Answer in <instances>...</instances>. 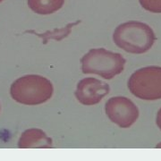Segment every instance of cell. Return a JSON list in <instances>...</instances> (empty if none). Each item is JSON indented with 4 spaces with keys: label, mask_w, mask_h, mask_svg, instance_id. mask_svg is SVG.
Returning <instances> with one entry per match:
<instances>
[{
    "label": "cell",
    "mask_w": 161,
    "mask_h": 161,
    "mask_svg": "<svg viewBox=\"0 0 161 161\" xmlns=\"http://www.w3.org/2000/svg\"><path fill=\"white\" fill-rule=\"evenodd\" d=\"M156 35L147 23L139 21H129L118 25L113 33L116 46L127 53L144 54L154 45Z\"/></svg>",
    "instance_id": "6da1fadb"
},
{
    "label": "cell",
    "mask_w": 161,
    "mask_h": 161,
    "mask_svg": "<svg viewBox=\"0 0 161 161\" xmlns=\"http://www.w3.org/2000/svg\"><path fill=\"white\" fill-rule=\"evenodd\" d=\"M54 92L53 84L47 78L36 75L20 77L13 82L10 94L14 100L23 105L36 106L50 99Z\"/></svg>",
    "instance_id": "7a4b0ae2"
},
{
    "label": "cell",
    "mask_w": 161,
    "mask_h": 161,
    "mask_svg": "<svg viewBox=\"0 0 161 161\" xmlns=\"http://www.w3.org/2000/svg\"><path fill=\"white\" fill-rule=\"evenodd\" d=\"M81 71L86 75H98L104 79L111 80L125 69L126 59L120 53L105 48H92L81 59Z\"/></svg>",
    "instance_id": "3957f363"
},
{
    "label": "cell",
    "mask_w": 161,
    "mask_h": 161,
    "mask_svg": "<svg viewBox=\"0 0 161 161\" xmlns=\"http://www.w3.org/2000/svg\"><path fill=\"white\" fill-rule=\"evenodd\" d=\"M133 96L143 100L161 99V66H146L136 70L128 80Z\"/></svg>",
    "instance_id": "277c9868"
},
{
    "label": "cell",
    "mask_w": 161,
    "mask_h": 161,
    "mask_svg": "<svg viewBox=\"0 0 161 161\" xmlns=\"http://www.w3.org/2000/svg\"><path fill=\"white\" fill-rule=\"evenodd\" d=\"M109 120L120 128H129L137 121L140 115L137 106L126 97L110 98L105 106Z\"/></svg>",
    "instance_id": "5b68a950"
},
{
    "label": "cell",
    "mask_w": 161,
    "mask_h": 161,
    "mask_svg": "<svg viewBox=\"0 0 161 161\" xmlns=\"http://www.w3.org/2000/svg\"><path fill=\"white\" fill-rule=\"evenodd\" d=\"M110 92V87L102 80L88 77L80 80L75 90L77 100L85 106H93L99 103Z\"/></svg>",
    "instance_id": "8992f818"
},
{
    "label": "cell",
    "mask_w": 161,
    "mask_h": 161,
    "mask_svg": "<svg viewBox=\"0 0 161 161\" xmlns=\"http://www.w3.org/2000/svg\"><path fill=\"white\" fill-rule=\"evenodd\" d=\"M20 149H50L53 141L41 129L31 128L22 133L18 141Z\"/></svg>",
    "instance_id": "52a82bcc"
},
{
    "label": "cell",
    "mask_w": 161,
    "mask_h": 161,
    "mask_svg": "<svg viewBox=\"0 0 161 161\" xmlns=\"http://www.w3.org/2000/svg\"><path fill=\"white\" fill-rule=\"evenodd\" d=\"M64 0H28V6L38 14H51L60 10Z\"/></svg>",
    "instance_id": "ba28073f"
},
{
    "label": "cell",
    "mask_w": 161,
    "mask_h": 161,
    "mask_svg": "<svg viewBox=\"0 0 161 161\" xmlns=\"http://www.w3.org/2000/svg\"><path fill=\"white\" fill-rule=\"evenodd\" d=\"M139 2L146 11L161 14V0H139Z\"/></svg>",
    "instance_id": "9c48e42d"
},
{
    "label": "cell",
    "mask_w": 161,
    "mask_h": 161,
    "mask_svg": "<svg viewBox=\"0 0 161 161\" xmlns=\"http://www.w3.org/2000/svg\"><path fill=\"white\" fill-rule=\"evenodd\" d=\"M156 125H158V129L161 131V108L157 113V116H156Z\"/></svg>",
    "instance_id": "30bf717a"
},
{
    "label": "cell",
    "mask_w": 161,
    "mask_h": 161,
    "mask_svg": "<svg viewBox=\"0 0 161 161\" xmlns=\"http://www.w3.org/2000/svg\"><path fill=\"white\" fill-rule=\"evenodd\" d=\"M156 148H157V149H161V142H159L158 144H157Z\"/></svg>",
    "instance_id": "8fae6325"
},
{
    "label": "cell",
    "mask_w": 161,
    "mask_h": 161,
    "mask_svg": "<svg viewBox=\"0 0 161 161\" xmlns=\"http://www.w3.org/2000/svg\"><path fill=\"white\" fill-rule=\"evenodd\" d=\"M3 1H4V0H0V3H2Z\"/></svg>",
    "instance_id": "7c38bea8"
},
{
    "label": "cell",
    "mask_w": 161,
    "mask_h": 161,
    "mask_svg": "<svg viewBox=\"0 0 161 161\" xmlns=\"http://www.w3.org/2000/svg\"><path fill=\"white\" fill-rule=\"evenodd\" d=\"M0 110H1V106H0Z\"/></svg>",
    "instance_id": "4fadbf2b"
}]
</instances>
